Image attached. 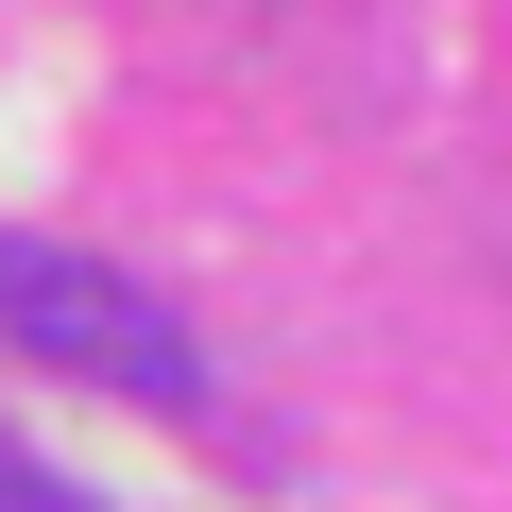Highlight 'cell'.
<instances>
[{"instance_id": "obj_1", "label": "cell", "mask_w": 512, "mask_h": 512, "mask_svg": "<svg viewBox=\"0 0 512 512\" xmlns=\"http://www.w3.org/2000/svg\"><path fill=\"white\" fill-rule=\"evenodd\" d=\"M0 342H35L52 376H103V393H154V410H205V342L120 256H69V239H0Z\"/></svg>"}, {"instance_id": "obj_2", "label": "cell", "mask_w": 512, "mask_h": 512, "mask_svg": "<svg viewBox=\"0 0 512 512\" xmlns=\"http://www.w3.org/2000/svg\"><path fill=\"white\" fill-rule=\"evenodd\" d=\"M0 512H86V495H69L52 461H18V444H0Z\"/></svg>"}]
</instances>
